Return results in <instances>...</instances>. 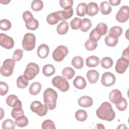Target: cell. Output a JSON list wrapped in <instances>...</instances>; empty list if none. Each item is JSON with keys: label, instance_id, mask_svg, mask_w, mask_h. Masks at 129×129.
Masks as SVG:
<instances>
[{"label": "cell", "instance_id": "6da1fadb", "mask_svg": "<svg viewBox=\"0 0 129 129\" xmlns=\"http://www.w3.org/2000/svg\"><path fill=\"white\" fill-rule=\"evenodd\" d=\"M96 115L99 118L108 121H112L115 116L111 104L108 102H104L101 104L96 110Z\"/></svg>", "mask_w": 129, "mask_h": 129}, {"label": "cell", "instance_id": "7a4b0ae2", "mask_svg": "<svg viewBox=\"0 0 129 129\" xmlns=\"http://www.w3.org/2000/svg\"><path fill=\"white\" fill-rule=\"evenodd\" d=\"M57 92L51 88L46 89L43 93V101L49 110H53L56 106Z\"/></svg>", "mask_w": 129, "mask_h": 129}, {"label": "cell", "instance_id": "3957f363", "mask_svg": "<svg viewBox=\"0 0 129 129\" xmlns=\"http://www.w3.org/2000/svg\"><path fill=\"white\" fill-rule=\"evenodd\" d=\"M15 65V61L13 59L8 58L3 62L1 67L0 72L4 77H9L13 73L14 68Z\"/></svg>", "mask_w": 129, "mask_h": 129}, {"label": "cell", "instance_id": "277c9868", "mask_svg": "<svg viewBox=\"0 0 129 129\" xmlns=\"http://www.w3.org/2000/svg\"><path fill=\"white\" fill-rule=\"evenodd\" d=\"M36 37L34 34L27 33L25 34L22 40L23 48L27 51L33 50L35 46Z\"/></svg>", "mask_w": 129, "mask_h": 129}, {"label": "cell", "instance_id": "5b68a950", "mask_svg": "<svg viewBox=\"0 0 129 129\" xmlns=\"http://www.w3.org/2000/svg\"><path fill=\"white\" fill-rule=\"evenodd\" d=\"M52 83L54 87L62 92L67 91L70 88L69 83L66 79L59 76L54 77L52 80Z\"/></svg>", "mask_w": 129, "mask_h": 129}, {"label": "cell", "instance_id": "8992f818", "mask_svg": "<svg viewBox=\"0 0 129 129\" xmlns=\"http://www.w3.org/2000/svg\"><path fill=\"white\" fill-rule=\"evenodd\" d=\"M39 73V67L34 62H30L26 68L24 75L28 80L33 79Z\"/></svg>", "mask_w": 129, "mask_h": 129}, {"label": "cell", "instance_id": "52a82bcc", "mask_svg": "<svg viewBox=\"0 0 129 129\" xmlns=\"http://www.w3.org/2000/svg\"><path fill=\"white\" fill-rule=\"evenodd\" d=\"M30 109L32 112L36 113L39 116L45 115L48 109L45 104L43 105L38 101L32 102L30 105Z\"/></svg>", "mask_w": 129, "mask_h": 129}, {"label": "cell", "instance_id": "ba28073f", "mask_svg": "<svg viewBox=\"0 0 129 129\" xmlns=\"http://www.w3.org/2000/svg\"><path fill=\"white\" fill-rule=\"evenodd\" d=\"M68 52V49L66 46L59 45L52 52L53 58L56 61H61L67 56Z\"/></svg>", "mask_w": 129, "mask_h": 129}, {"label": "cell", "instance_id": "9c48e42d", "mask_svg": "<svg viewBox=\"0 0 129 129\" xmlns=\"http://www.w3.org/2000/svg\"><path fill=\"white\" fill-rule=\"evenodd\" d=\"M115 18L119 22H126L129 18V7L127 6H122L117 13Z\"/></svg>", "mask_w": 129, "mask_h": 129}, {"label": "cell", "instance_id": "30bf717a", "mask_svg": "<svg viewBox=\"0 0 129 129\" xmlns=\"http://www.w3.org/2000/svg\"><path fill=\"white\" fill-rule=\"evenodd\" d=\"M0 45L6 49H11L14 46V41L12 37L5 34L1 33Z\"/></svg>", "mask_w": 129, "mask_h": 129}, {"label": "cell", "instance_id": "8fae6325", "mask_svg": "<svg viewBox=\"0 0 129 129\" xmlns=\"http://www.w3.org/2000/svg\"><path fill=\"white\" fill-rule=\"evenodd\" d=\"M115 76L110 72H107L103 74L101 77V84L106 87H110L115 82Z\"/></svg>", "mask_w": 129, "mask_h": 129}, {"label": "cell", "instance_id": "7c38bea8", "mask_svg": "<svg viewBox=\"0 0 129 129\" xmlns=\"http://www.w3.org/2000/svg\"><path fill=\"white\" fill-rule=\"evenodd\" d=\"M129 64L128 59L125 57H121L119 58L116 62L115 69V71L118 74H123L124 73L126 69L127 68Z\"/></svg>", "mask_w": 129, "mask_h": 129}, {"label": "cell", "instance_id": "4fadbf2b", "mask_svg": "<svg viewBox=\"0 0 129 129\" xmlns=\"http://www.w3.org/2000/svg\"><path fill=\"white\" fill-rule=\"evenodd\" d=\"M110 101L115 104L118 103L122 98L121 92L118 89L112 90L109 95Z\"/></svg>", "mask_w": 129, "mask_h": 129}, {"label": "cell", "instance_id": "5bb4252c", "mask_svg": "<svg viewBox=\"0 0 129 129\" xmlns=\"http://www.w3.org/2000/svg\"><path fill=\"white\" fill-rule=\"evenodd\" d=\"M49 52L48 46L46 44H41L38 47L37 53L39 57L45 58L47 57Z\"/></svg>", "mask_w": 129, "mask_h": 129}, {"label": "cell", "instance_id": "9a60e30c", "mask_svg": "<svg viewBox=\"0 0 129 129\" xmlns=\"http://www.w3.org/2000/svg\"><path fill=\"white\" fill-rule=\"evenodd\" d=\"M99 7L98 5L94 2H91L87 5L86 14L89 16H94L98 14Z\"/></svg>", "mask_w": 129, "mask_h": 129}, {"label": "cell", "instance_id": "2e32d148", "mask_svg": "<svg viewBox=\"0 0 129 129\" xmlns=\"http://www.w3.org/2000/svg\"><path fill=\"white\" fill-rule=\"evenodd\" d=\"M6 101L8 106L12 107L22 105V102L18 99V97L16 95L13 94H11L8 96L6 98Z\"/></svg>", "mask_w": 129, "mask_h": 129}, {"label": "cell", "instance_id": "e0dca14e", "mask_svg": "<svg viewBox=\"0 0 129 129\" xmlns=\"http://www.w3.org/2000/svg\"><path fill=\"white\" fill-rule=\"evenodd\" d=\"M93 101L91 97L88 96H83L78 100L79 105L83 107L87 108L93 105Z\"/></svg>", "mask_w": 129, "mask_h": 129}, {"label": "cell", "instance_id": "ac0fdd59", "mask_svg": "<svg viewBox=\"0 0 129 129\" xmlns=\"http://www.w3.org/2000/svg\"><path fill=\"white\" fill-rule=\"evenodd\" d=\"M74 86L77 89L80 90L84 89L87 85L85 79L82 76H77L73 81Z\"/></svg>", "mask_w": 129, "mask_h": 129}, {"label": "cell", "instance_id": "d6986e66", "mask_svg": "<svg viewBox=\"0 0 129 129\" xmlns=\"http://www.w3.org/2000/svg\"><path fill=\"white\" fill-rule=\"evenodd\" d=\"M99 73L96 70H90L86 74L87 78L91 84L96 83L99 79Z\"/></svg>", "mask_w": 129, "mask_h": 129}, {"label": "cell", "instance_id": "ffe728a7", "mask_svg": "<svg viewBox=\"0 0 129 129\" xmlns=\"http://www.w3.org/2000/svg\"><path fill=\"white\" fill-rule=\"evenodd\" d=\"M100 62L99 58L95 55H91L86 59V66L89 68L97 67Z\"/></svg>", "mask_w": 129, "mask_h": 129}, {"label": "cell", "instance_id": "44dd1931", "mask_svg": "<svg viewBox=\"0 0 129 129\" xmlns=\"http://www.w3.org/2000/svg\"><path fill=\"white\" fill-rule=\"evenodd\" d=\"M122 33V29L121 27L115 26L111 27L109 31V35L114 38H118Z\"/></svg>", "mask_w": 129, "mask_h": 129}, {"label": "cell", "instance_id": "7402d4cb", "mask_svg": "<svg viewBox=\"0 0 129 129\" xmlns=\"http://www.w3.org/2000/svg\"><path fill=\"white\" fill-rule=\"evenodd\" d=\"M41 87V84L39 82H34L32 83L29 87V93L32 95H36L40 92Z\"/></svg>", "mask_w": 129, "mask_h": 129}, {"label": "cell", "instance_id": "603a6c76", "mask_svg": "<svg viewBox=\"0 0 129 129\" xmlns=\"http://www.w3.org/2000/svg\"><path fill=\"white\" fill-rule=\"evenodd\" d=\"M99 9L101 14L104 15L109 14L112 11V8L111 6L107 2H102L100 5Z\"/></svg>", "mask_w": 129, "mask_h": 129}, {"label": "cell", "instance_id": "cb8c5ba5", "mask_svg": "<svg viewBox=\"0 0 129 129\" xmlns=\"http://www.w3.org/2000/svg\"><path fill=\"white\" fill-rule=\"evenodd\" d=\"M72 65L76 69H81L84 66L83 58L80 56H75L72 60Z\"/></svg>", "mask_w": 129, "mask_h": 129}, {"label": "cell", "instance_id": "d4e9b609", "mask_svg": "<svg viewBox=\"0 0 129 129\" xmlns=\"http://www.w3.org/2000/svg\"><path fill=\"white\" fill-rule=\"evenodd\" d=\"M69 30V24L67 22L64 21L60 23L57 26L56 31L60 35L66 34Z\"/></svg>", "mask_w": 129, "mask_h": 129}, {"label": "cell", "instance_id": "484cf974", "mask_svg": "<svg viewBox=\"0 0 129 129\" xmlns=\"http://www.w3.org/2000/svg\"><path fill=\"white\" fill-rule=\"evenodd\" d=\"M55 70L54 66L50 64H47L43 66L42 68V73L45 76L49 77L55 73Z\"/></svg>", "mask_w": 129, "mask_h": 129}, {"label": "cell", "instance_id": "4316f807", "mask_svg": "<svg viewBox=\"0 0 129 129\" xmlns=\"http://www.w3.org/2000/svg\"><path fill=\"white\" fill-rule=\"evenodd\" d=\"M75 75V71L71 67L64 68L62 71V76L68 80H71L72 79Z\"/></svg>", "mask_w": 129, "mask_h": 129}, {"label": "cell", "instance_id": "83f0119b", "mask_svg": "<svg viewBox=\"0 0 129 129\" xmlns=\"http://www.w3.org/2000/svg\"><path fill=\"white\" fill-rule=\"evenodd\" d=\"M25 26L27 29L31 30H35L39 27V22L35 18H32L25 23Z\"/></svg>", "mask_w": 129, "mask_h": 129}, {"label": "cell", "instance_id": "f1b7e54d", "mask_svg": "<svg viewBox=\"0 0 129 129\" xmlns=\"http://www.w3.org/2000/svg\"><path fill=\"white\" fill-rule=\"evenodd\" d=\"M29 122L28 119L24 115H21L15 119V123L19 127H23L28 125Z\"/></svg>", "mask_w": 129, "mask_h": 129}, {"label": "cell", "instance_id": "f546056e", "mask_svg": "<svg viewBox=\"0 0 129 129\" xmlns=\"http://www.w3.org/2000/svg\"><path fill=\"white\" fill-rule=\"evenodd\" d=\"M28 80L24 75L19 76L17 80V86L19 88H25L28 86Z\"/></svg>", "mask_w": 129, "mask_h": 129}, {"label": "cell", "instance_id": "4dcf8cb0", "mask_svg": "<svg viewBox=\"0 0 129 129\" xmlns=\"http://www.w3.org/2000/svg\"><path fill=\"white\" fill-rule=\"evenodd\" d=\"M87 5L84 3L78 4L76 8V14L78 16L84 17L86 14Z\"/></svg>", "mask_w": 129, "mask_h": 129}, {"label": "cell", "instance_id": "1f68e13d", "mask_svg": "<svg viewBox=\"0 0 129 129\" xmlns=\"http://www.w3.org/2000/svg\"><path fill=\"white\" fill-rule=\"evenodd\" d=\"M13 108V109L11 112V115L14 119L24 114V111L22 109V105H18Z\"/></svg>", "mask_w": 129, "mask_h": 129}, {"label": "cell", "instance_id": "d6a6232c", "mask_svg": "<svg viewBox=\"0 0 129 129\" xmlns=\"http://www.w3.org/2000/svg\"><path fill=\"white\" fill-rule=\"evenodd\" d=\"M95 29L100 35L102 36L107 33L108 31V27L106 24L101 22L96 26Z\"/></svg>", "mask_w": 129, "mask_h": 129}, {"label": "cell", "instance_id": "836d02e7", "mask_svg": "<svg viewBox=\"0 0 129 129\" xmlns=\"http://www.w3.org/2000/svg\"><path fill=\"white\" fill-rule=\"evenodd\" d=\"M82 26L80 28L82 32H86L88 31L92 27V24L91 21L88 18H84L82 20Z\"/></svg>", "mask_w": 129, "mask_h": 129}, {"label": "cell", "instance_id": "e575fe53", "mask_svg": "<svg viewBox=\"0 0 129 129\" xmlns=\"http://www.w3.org/2000/svg\"><path fill=\"white\" fill-rule=\"evenodd\" d=\"M100 63L101 66L103 68L105 69H108L110 68L112 66L113 62L112 59L111 57H105L101 60Z\"/></svg>", "mask_w": 129, "mask_h": 129}, {"label": "cell", "instance_id": "d590c367", "mask_svg": "<svg viewBox=\"0 0 129 129\" xmlns=\"http://www.w3.org/2000/svg\"><path fill=\"white\" fill-rule=\"evenodd\" d=\"M87 112L83 109L77 110L75 113V118L79 121H84L87 118Z\"/></svg>", "mask_w": 129, "mask_h": 129}, {"label": "cell", "instance_id": "8d00e7d4", "mask_svg": "<svg viewBox=\"0 0 129 129\" xmlns=\"http://www.w3.org/2000/svg\"><path fill=\"white\" fill-rule=\"evenodd\" d=\"M43 7V2L41 0H34L32 2L31 9L35 12L40 11Z\"/></svg>", "mask_w": 129, "mask_h": 129}, {"label": "cell", "instance_id": "74e56055", "mask_svg": "<svg viewBox=\"0 0 129 129\" xmlns=\"http://www.w3.org/2000/svg\"><path fill=\"white\" fill-rule=\"evenodd\" d=\"M82 21L80 18L78 17H75L71 21L70 26L72 29L74 30H77L79 28L80 29L82 26Z\"/></svg>", "mask_w": 129, "mask_h": 129}, {"label": "cell", "instance_id": "f35d334b", "mask_svg": "<svg viewBox=\"0 0 129 129\" xmlns=\"http://www.w3.org/2000/svg\"><path fill=\"white\" fill-rule=\"evenodd\" d=\"M105 44L109 47H114L117 44L118 39V38H114L109 35H107L104 39Z\"/></svg>", "mask_w": 129, "mask_h": 129}, {"label": "cell", "instance_id": "ab89813d", "mask_svg": "<svg viewBox=\"0 0 129 129\" xmlns=\"http://www.w3.org/2000/svg\"><path fill=\"white\" fill-rule=\"evenodd\" d=\"M16 125L15 122H14L13 120L9 118L3 122L2 128L3 129H14Z\"/></svg>", "mask_w": 129, "mask_h": 129}, {"label": "cell", "instance_id": "60d3db41", "mask_svg": "<svg viewBox=\"0 0 129 129\" xmlns=\"http://www.w3.org/2000/svg\"><path fill=\"white\" fill-rule=\"evenodd\" d=\"M12 26L10 21L7 19H3L0 21V28L4 31L9 30Z\"/></svg>", "mask_w": 129, "mask_h": 129}, {"label": "cell", "instance_id": "b9f144b4", "mask_svg": "<svg viewBox=\"0 0 129 129\" xmlns=\"http://www.w3.org/2000/svg\"><path fill=\"white\" fill-rule=\"evenodd\" d=\"M42 129H55V126L54 122L50 119L44 120L42 123Z\"/></svg>", "mask_w": 129, "mask_h": 129}, {"label": "cell", "instance_id": "7bdbcfd3", "mask_svg": "<svg viewBox=\"0 0 129 129\" xmlns=\"http://www.w3.org/2000/svg\"><path fill=\"white\" fill-rule=\"evenodd\" d=\"M115 105L118 110L122 111L126 109L127 106V102L126 100L124 98L122 97V99L118 103Z\"/></svg>", "mask_w": 129, "mask_h": 129}, {"label": "cell", "instance_id": "ee69618b", "mask_svg": "<svg viewBox=\"0 0 129 129\" xmlns=\"http://www.w3.org/2000/svg\"><path fill=\"white\" fill-rule=\"evenodd\" d=\"M101 35H100L95 29H93L89 34V39L93 42H97L101 37Z\"/></svg>", "mask_w": 129, "mask_h": 129}, {"label": "cell", "instance_id": "f6af8a7d", "mask_svg": "<svg viewBox=\"0 0 129 129\" xmlns=\"http://www.w3.org/2000/svg\"><path fill=\"white\" fill-rule=\"evenodd\" d=\"M85 46L87 50L92 51L96 48L97 46V43L93 42L89 39L85 43Z\"/></svg>", "mask_w": 129, "mask_h": 129}, {"label": "cell", "instance_id": "bcb514c9", "mask_svg": "<svg viewBox=\"0 0 129 129\" xmlns=\"http://www.w3.org/2000/svg\"><path fill=\"white\" fill-rule=\"evenodd\" d=\"M73 3L74 1L73 0H60L59 2V5L64 9V10L71 8L73 5Z\"/></svg>", "mask_w": 129, "mask_h": 129}, {"label": "cell", "instance_id": "7dc6e473", "mask_svg": "<svg viewBox=\"0 0 129 129\" xmlns=\"http://www.w3.org/2000/svg\"><path fill=\"white\" fill-rule=\"evenodd\" d=\"M46 21L47 22L51 25L56 24L58 22V21L56 18V16L55 15L54 12L52 13H51L49 14L46 18Z\"/></svg>", "mask_w": 129, "mask_h": 129}, {"label": "cell", "instance_id": "c3c4849f", "mask_svg": "<svg viewBox=\"0 0 129 129\" xmlns=\"http://www.w3.org/2000/svg\"><path fill=\"white\" fill-rule=\"evenodd\" d=\"M23 55V50L20 49H17L15 50L13 55V59L15 61H20Z\"/></svg>", "mask_w": 129, "mask_h": 129}, {"label": "cell", "instance_id": "681fc988", "mask_svg": "<svg viewBox=\"0 0 129 129\" xmlns=\"http://www.w3.org/2000/svg\"><path fill=\"white\" fill-rule=\"evenodd\" d=\"M9 91V86L5 82L1 81L0 82V95L4 96L7 94Z\"/></svg>", "mask_w": 129, "mask_h": 129}, {"label": "cell", "instance_id": "f907efd6", "mask_svg": "<svg viewBox=\"0 0 129 129\" xmlns=\"http://www.w3.org/2000/svg\"><path fill=\"white\" fill-rule=\"evenodd\" d=\"M22 17L23 20L25 21V23L28 21L30 20V19L33 18V16L32 14L29 11H26L25 12H24L23 13Z\"/></svg>", "mask_w": 129, "mask_h": 129}, {"label": "cell", "instance_id": "816d5d0a", "mask_svg": "<svg viewBox=\"0 0 129 129\" xmlns=\"http://www.w3.org/2000/svg\"><path fill=\"white\" fill-rule=\"evenodd\" d=\"M120 0H110L109 1V3L110 5L113 6H116L119 5L120 3Z\"/></svg>", "mask_w": 129, "mask_h": 129}, {"label": "cell", "instance_id": "f5cc1de1", "mask_svg": "<svg viewBox=\"0 0 129 129\" xmlns=\"http://www.w3.org/2000/svg\"><path fill=\"white\" fill-rule=\"evenodd\" d=\"M121 57L128 59V47H127L123 51Z\"/></svg>", "mask_w": 129, "mask_h": 129}, {"label": "cell", "instance_id": "db71d44e", "mask_svg": "<svg viewBox=\"0 0 129 129\" xmlns=\"http://www.w3.org/2000/svg\"><path fill=\"white\" fill-rule=\"evenodd\" d=\"M96 127L98 128H104V126H103V125L102 124H101V123H98L96 124Z\"/></svg>", "mask_w": 129, "mask_h": 129}, {"label": "cell", "instance_id": "11a10c76", "mask_svg": "<svg viewBox=\"0 0 129 129\" xmlns=\"http://www.w3.org/2000/svg\"><path fill=\"white\" fill-rule=\"evenodd\" d=\"M127 128L125 126V125L124 124H120L119 126H118V127H117V128Z\"/></svg>", "mask_w": 129, "mask_h": 129}, {"label": "cell", "instance_id": "9f6ffc18", "mask_svg": "<svg viewBox=\"0 0 129 129\" xmlns=\"http://www.w3.org/2000/svg\"><path fill=\"white\" fill-rule=\"evenodd\" d=\"M10 2V1H4V2H1V3L3 4L4 5H7V4H8Z\"/></svg>", "mask_w": 129, "mask_h": 129}]
</instances>
